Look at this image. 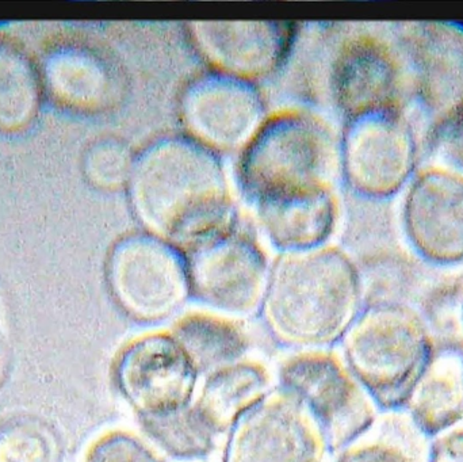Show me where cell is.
<instances>
[{"label": "cell", "mask_w": 463, "mask_h": 462, "mask_svg": "<svg viewBox=\"0 0 463 462\" xmlns=\"http://www.w3.org/2000/svg\"><path fill=\"white\" fill-rule=\"evenodd\" d=\"M130 184L138 216L165 238L200 244L227 225V178L201 144L184 138L155 144L136 163Z\"/></svg>", "instance_id": "cell-1"}, {"label": "cell", "mask_w": 463, "mask_h": 462, "mask_svg": "<svg viewBox=\"0 0 463 462\" xmlns=\"http://www.w3.org/2000/svg\"><path fill=\"white\" fill-rule=\"evenodd\" d=\"M362 288L347 260L313 249L283 258L269 276L264 306L286 344H326L345 338L362 314Z\"/></svg>", "instance_id": "cell-2"}, {"label": "cell", "mask_w": 463, "mask_h": 462, "mask_svg": "<svg viewBox=\"0 0 463 462\" xmlns=\"http://www.w3.org/2000/svg\"><path fill=\"white\" fill-rule=\"evenodd\" d=\"M335 152L323 122L307 114H283L253 136L240 167L242 187L256 206L329 195Z\"/></svg>", "instance_id": "cell-3"}, {"label": "cell", "mask_w": 463, "mask_h": 462, "mask_svg": "<svg viewBox=\"0 0 463 462\" xmlns=\"http://www.w3.org/2000/svg\"><path fill=\"white\" fill-rule=\"evenodd\" d=\"M343 341L345 363L380 412L402 411L434 357V336L416 312L364 308Z\"/></svg>", "instance_id": "cell-4"}, {"label": "cell", "mask_w": 463, "mask_h": 462, "mask_svg": "<svg viewBox=\"0 0 463 462\" xmlns=\"http://www.w3.org/2000/svg\"><path fill=\"white\" fill-rule=\"evenodd\" d=\"M285 393L317 423L334 450H345L372 429L380 410L372 396L332 353H302L280 371Z\"/></svg>", "instance_id": "cell-5"}, {"label": "cell", "mask_w": 463, "mask_h": 462, "mask_svg": "<svg viewBox=\"0 0 463 462\" xmlns=\"http://www.w3.org/2000/svg\"><path fill=\"white\" fill-rule=\"evenodd\" d=\"M109 279L122 308L143 322L170 316L190 292L186 263L152 236L133 235L119 241L109 262Z\"/></svg>", "instance_id": "cell-6"}, {"label": "cell", "mask_w": 463, "mask_h": 462, "mask_svg": "<svg viewBox=\"0 0 463 462\" xmlns=\"http://www.w3.org/2000/svg\"><path fill=\"white\" fill-rule=\"evenodd\" d=\"M197 376L173 334L136 339L119 353L114 365L117 385L141 420L189 407Z\"/></svg>", "instance_id": "cell-7"}, {"label": "cell", "mask_w": 463, "mask_h": 462, "mask_svg": "<svg viewBox=\"0 0 463 462\" xmlns=\"http://www.w3.org/2000/svg\"><path fill=\"white\" fill-rule=\"evenodd\" d=\"M326 439L288 393L261 399L237 422L225 462H321Z\"/></svg>", "instance_id": "cell-8"}, {"label": "cell", "mask_w": 463, "mask_h": 462, "mask_svg": "<svg viewBox=\"0 0 463 462\" xmlns=\"http://www.w3.org/2000/svg\"><path fill=\"white\" fill-rule=\"evenodd\" d=\"M193 295L225 312H250L264 297L266 259L250 239L220 232L198 244L187 265Z\"/></svg>", "instance_id": "cell-9"}, {"label": "cell", "mask_w": 463, "mask_h": 462, "mask_svg": "<svg viewBox=\"0 0 463 462\" xmlns=\"http://www.w3.org/2000/svg\"><path fill=\"white\" fill-rule=\"evenodd\" d=\"M182 113L187 127L201 140L217 148L232 149L258 129L263 103L244 79L211 73L187 89Z\"/></svg>", "instance_id": "cell-10"}, {"label": "cell", "mask_w": 463, "mask_h": 462, "mask_svg": "<svg viewBox=\"0 0 463 462\" xmlns=\"http://www.w3.org/2000/svg\"><path fill=\"white\" fill-rule=\"evenodd\" d=\"M192 30L205 56L240 79L271 72L291 38L290 26L275 22H208L192 24Z\"/></svg>", "instance_id": "cell-11"}, {"label": "cell", "mask_w": 463, "mask_h": 462, "mask_svg": "<svg viewBox=\"0 0 463 462\" xmlns=\"http://www.w3.org/2000/svg\"><path fill=\"white\" fill-rule=\"evenodd\" d=\"M405 411L432 439L463 423V342L437 344Z\"/></svg>", "instance_id": "cell-12"}, {"label": "cell", "mask_w": 463, "mask_h": 462, "mask_svg": "<svg viewBox=\"0 0 463 462\" xmlns=\"http://www.w3.org/2000/svg\"><path fill=\"white\" fill-rule=\"evenodd\" d=\"M267 373L255 363H234L209 373L194 404L209 428L219 433L236 425L263 399Z\"/></svg>", "instance_id": "cell-13"}, {"label": "cell", "mask_w": 463, "mask_h": 462, "mask_svg": "<svg viewBox=\"0 0 463 462\" xmlns=\"http://www.w3.org/2000/svg\"><path fill=\"white\" fill-rule=\"evenodd\" d=\"M173 336L198 374L212 373L239 363L248 349V339L241 328L213 315H186L174 325Z\"/></svg>", "instance_id": "cell-14"}, {"label": "cell", "mask_w": 463, "mask_h": 462, "mask_svg": "<svg viewBox=\"0 0 463 462\" xmlns=\"http://www.w3.org/2000/svg\"><path fill=\"white\" fill-rule=\"evenodd\" d=\"M264 231L277 246L291 251L313 250L329 235L334 222L331 197L258 206Z\"/></svg>", "instance_id": "cell-15"}, {"label": "cell", "mask_w": 463, "mask_h": 462, "mask_svg": "<svg viewBox=\"0 0 463 462\" xmlns=\"http://www.w3.org/2000/svg\"><path fill=\"white\" fill-rule=\"evenodd\" d=\"M336 462H429L430 444L405 410L383 412Z\"/></svg>", "instance_id": "cell-16"}, {"label": "cell", "mask_w": 463, "mask_h": 462, "mask_svg": "<svg viewBox=\"0 0 463 462\" xmlns=\"http://www.w3.org/2000/svg\"><path fill=\"white\" fill-rule=\"evenodd\" d=\"M59 92L76 108H102L113 99L116 76L99 57L72 52L59 59Z\"/></svg>", "instance_id": "cell-17"}, {"label": "cell", "mask_w": 463, "mask_h": 462, "mask_svg": "<svg viewBox=\"0 0 463 462\" xmlns=\"http://www.w3.org/2000/svg\"><path fill=\"white\" fill-rule=\"evenodd\" d=\"M144 430L175 457H201L211 452L214 431L194 406L162 417L143 418Z\"/></svg>", "instance_id": "cell-18"}, {"label": "cell", "mask_w": 463, "mask_h": 462, "mask_svg": "<svg viewBox=\"0 0 463 462\" xmlns=\"http://www.w3.org/2000/svg\"><path fill=\"white\" fill-rule=\"evenodd\" d=\"M34 76L24 57L0 46V124L26 121L35 105Z\"/></svg>", "instance_id": "cell-19"}, {"label": "cell", "mask_w": 463, "mask_h": 462, "mask_svg": "<svg viewBox=\"0 0 463 462\" xmlns=\"http://www.w3.org/2000/svg\"><path fill=\"white\" fill-rule=\"evenodd\" d=\"M59 442L37 420L21 418L0 425V462H54Z\"/></svg>", "instance_id": "cell-20"}, {"label": "cell", "mask_w": 463, "mask_h": 462, "mask_svg": "<svg viewBox=\"0 0 463 462\" xmlns=\"http://www.w3.org/2000/svg\"><path fill=\"white\" fill-rule=\"evenodd\" d=\"M136 163L125 144L119 141H100L87 152L84 160L86 175L95 186L114 190L132 179Z\"/></svg>", "instance_id": "cell-21"}, {"label": "cell", "mask_w": 463, "mask_h": 462, "mask_svg": "<svg viewBox=\"0 0 463 462\" xmlns=\"http://www.w3.org/2000/svg\"><path fill=\"white\" fill-rule=\"evenodd\" d=\"M84 462H162L137 437L122 431L105 434L87 450Z\"/></svg>", "instance_id": "cell-22"}, {"label": "cell", "mask_w": 463, "mask_h": 462, "mask_svg": "<svg viewBox=\"0 0 463 462\" xmlns=\"http://www.w3.org/2000/svg\"><path fill=\"white\" fill-rule=\"evenodd\" d=\"M429 462H463V425L431 439Z\"/></svg>", "instance_id": "cell-23"}]
</instances>
